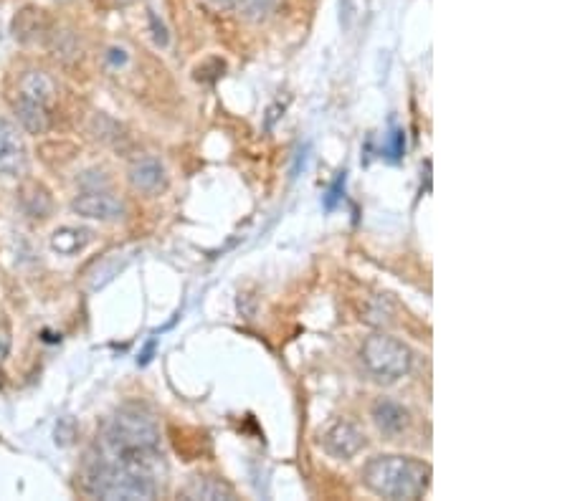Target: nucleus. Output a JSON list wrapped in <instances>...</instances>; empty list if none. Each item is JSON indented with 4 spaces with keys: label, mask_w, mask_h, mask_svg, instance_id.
Listing matches in <instances>:
<instances>
[{
    "label": "nucleus",
    "mask_w": 570,
    "mask_h": 501,
    "mask_svg": "<svg viewBox=\"0 0 570 501\" xmlns=\"http://www.w3.org/2000/svg\"><path fill=\"white\" fill-rule=\"evenodd\" d=\"M71 211L76 216L89 218V221H122L125 218V203L114 195L102 193V190H89V193H82L79 198L71 200Z\"/></svg>",
    "instance_id": "obj_6"
},
{
    "label": "nucleus",
    "mask_w": 570,
    "mask_h": 501,
    "mask_svg": "<svg viewBox=\"0 0 570 501\" xmlns=\"http://www.w3.org/2000/svg\"><path fill=\"white\" fill-rule=\"evenodd\" d=\"M127 178H130L132 188L145 195H155L168 188V170L155 157H140L132 162Z\"/></svg>",
    "instance_id": "obj_8"
},
{
    "label": "nucleus",
    "mask_w": 570,
    "mask_h": 501,
    "mask_svg": "<svg viewBox=\"0 0 570 501\" xmlns=\"http://www.w3.org/2000/svg\"><path fill=\"white\" fill-rule=\"evenodd\" d=\"M28 175V152L21 132L13 122L0 117V180L18 183Z\"/></svg>",
    "instance_id": "obj_5"
},
{
    "label": "nucleus",
    "mask_w": 570,
    "mask_h": 501,
    "mask_svg": "<svg viewBox=\"0 0 570 501\" xmlns=\"http://www.w3.org/2000/svg\"><path fill=\"white\" fill-rule=\"evenodd\" d=\"M322 448L330 453L332 458H340V461H348V458L358 456L365 448V436L358 426L348 421L335 423L332 428H327V433L322 436Z\"/></svg>",
    "instance_id": "obj_7"
},
{
    "label": "nucleus",
    "mask_w": 570,
    "mask_h": 501,
    "mask_svg": "<svg viewBox=\"0 0 570 501\" xmlns=\"http://www.w3.org/2000/svg\"><path fill=\"white\" fill-rule=\"evenodd\" d=\"M13 33H16L18 41H33V38L49 33V18H46L44 11H38L33 6L23 8L16 16V21H13Z\"/></svg>",
    "instance_id": "obj_15"
},
{
    "label": "nucleus",
    "mask_w": 570,
    "mask_h": 501,
    "mask_svg": "<svg viewBox=\"0 0 570 501\" xmlns=\"http://www.w3.org/2000/svg\"><path fill=\"white\" fill-rule=\"evenodd\" d=\"M208 6L223 13H236L251 23H261L279 11L282 0H206Z\"/></svg>",
    "instance_id": "obj_10"
},
{
    "label": "nucleus",
    "mask_w": 570,
    "mask_h": 501,
    "mask_svg": "<svg viewBox=\"0 0 570 501\" xmlns=\"http://www.w3.org/2000/svg\"><path fill=\"white\" fill-rule=\"evenodd\" d=\"M21 208L26 216L31 218H49L51 211H54V200H51V193L44 188L41 183H23L21 185Z\"/></svg>",
    "instance_id": "obj_14"
},
{
    "label": "nucleus",
    "mask_w": 570,
    "mask_h": 501,
    "mask_svg": "<svg viewBox=\"0 0 570 501\" xmlns=\"http://www.w3.org/2000/svg\"><path fill=\"white\" fill-rule=\"evenodd\" d=\"M92 241V233L84 231V228H56L54 233H51V248H54L56 254L61 256H74L79 254V251H84L87 248V243Z\"/></svg>",
    "instance_id": "obj_16"
},
{
    "label": "nucleus",
    "mask_w": 570,
    "mask_h": 501,
    "mask_svg": "<svg viewBox=\"0 0 570 501\" xmlns=\"http://www.w3.org/2000/svg\"><path fill=\"white\" fill-rule=\"evenodd\" d=\"M342 185H345V173H340V178L335 180V185H332V188H330V193L325 195V208H327V211H332L337 200L342 198Z\"/></svg>",
    "instance_id": "obj_20"
},
{
    "label": "nucleus",
    "mask_w": 570,
    "mask_h": 501,
    "mask_svg": "<svg viewBox=\"0 0 570 501\" xmlns=\"http://www.w3.org/2000/svg\"><path fill=\"white\" fill-rule=\"evenodd\" d=\"M388 157H391V160H401L403 157V152H406V132L403 130H393L391 135H388Z\"/></svg>",
    "instance_id": "obj_19"
},
{
    "label": "nucleus",
    "mask_w": 570,
    "mask_h": 501,
    "mask_svg": "<svg viewBox=\"0 0 570 501\" xmlns=\"http://www.w3.org/2000/svg\"><path fill=\"white\" fill-rule=\"evenodd\" d=\"M150 23H152V38H155V44L158 46H168V31H165V26L163 23L158 21V16H155V13H152L150 16Z\"/></svg>",
    "instance_id": "obj_21"
},
{
    "label": "nucleus",
    "mask_w": 570,
    "mask_h": 501,
    "mask_svg": "<svg viewBox=\"0 0 570 501\" xmlns=\"http://www.w3.org/2000/svg\"><path fill=\"white\" fill-rule=\"evenodd\" d=\"M226 71V64H223L221 59H208V61H203L201 66L196 69V79H201V81H216L218 76Z\"/></svg>",
    "instance_id": "obj_18"
},
{
    "label": "nucleus",
    "mask_w": 570,
    "mask_h": 501,
    "mask_svg": "<svg viewBox=\"0 0 570 501\" xmlns=\"http://www.w3.org/2000/svg\"><path fill=\"white\" fill-rule=\"evenodd\" d=\"M97 458L155 476V469L163 461L160 431L155 418L142 408H135V405H125V408L117 410L104 428Z\"/></svg>",
    "instance_id": "obj_1"
},
{
    "label": "nucleus",
    "mask_w": 570,
    "mask_h": 501,
    "mask_svg": "<svg viewBox=\"0 0 570 501\" xmlns=\"http://www.w3.org/2000/svg\"><path fill=\"white\" fill-rule=\"evenodd\" d=\"M360 360L370 378L391 385L411 372L413 352L406 342L396 340L391 334L375 332L360 347Z\"/></svg>",
    "instance_id": "obj_4"
},
{
    "label": "nucleus",
    "mask_w": 570,
    "mask_h": 501,
    "mask_svg": "<svg viewBox=\"0 0 570 501\" xmlns=\"http://www.w3.org/2000/svg\"><path fill=\"white\" fill-rule=\"evenodd\" d=\"M8 355H11V332H8V329H0V365L6 362Z\"/></svg>",
    "instance_id": "obj_22"
},
{
    "label": "nucleus",
    "mask_w": 570,
    "mask_h": 501,
    "mask_svg": "<svg viewBox=\"0 0 570 501\" xmlns=\"http://www.w3.org/2000/svg\"><path fill=\"white\" fill-rule=\"evenodd\" d=\"M84 494L107 501H150L158 496V481L147 471L94 458L84 474Z\"/></svg>",
    "instance_id": "obj_3"
},
{
    "label": "nucleus",
    "mask_w": 570,
    "mask_h": 501,
    "mask_svg": "<svg viewBox=\"0 0 570 501\" xmlns=\"http://www.w3.org/2000/svg\"><path fill=\"white\" fill-rule=\"evenodd\" d=\"M155 347H158V342H155V340H150V342H147L145 352H142V355H140V360H137V362H140V365H147V362H150V360H152V352H155Z\"/></svg>",
    "instance_id": "obj_23"
},
{
    "label": "nucleus",
    "mask_w": 570,
    "mask_h": 501,
    "mask_svg": "<svg viewBox=\"0 0 570 501\" xmlns=\"http://www.w3.org/2000/svg\"><path fill=\"white\" fill-rule=\"evenodd\" d=\"M178 496L188 501H234L236 489L213 476H196L185 489H180Z\"/></svg>",
    "instance_id": "obj_11"
},
{
    "label": "nucleus",
    "mask_w": 570,
    "mask_h": 501,
    "mask_svg": "<svg viewBox=\"0 0 570 501\" xmlns=\"http://www.w3.org/2000/svg\"><path fill=\"white\" fill-rule=\"evenodd\" d=\"M56 94H59L56 81L51 79L46 71H26V74L21 76V84H18V97L33 99V102L54 109Z\"/></svg>",
    "instance_id": "obj_12"
},
{
    "label": "nucleus",
    "mask_w": 570,
    "mask_h": 501,
    "mask_svg": "<svg viewBox=\"0 0 570 501\" xmlns=\"http://www.w3.org/2000/svg\"><path fill=\"white\" fill-rule=\"evenodd\" d=\"M373 423L383 436L396 438L411 426V413L391 398H380L373 405Z\"/></svg>",
    "instance_id": "obj_9"
},
{
    "label": "nucleus",
    "mask_w": 570,
    "mask_h": 501,
    "mask_svg": "<svg viewBox=\"0 0 570 501\" xmlns=\"http://www.w3.org/2000/svg\"><path fill=\"white\" fill-rule=\"evenodd\" d=\"M13 112H16L18 122H21V127L28 135H46L51 130V109L44 107V104L18 97L13 102Z\"/></svg>",
    "instance_id": "obj_13"
},
{
    "label": "nucleus",
    "mask_w": 570,
    "mask_h": 501,
    "mask_svg": "<svg viewBox=\"0 0 570 501\" xmlns=\"http://www.w3.org/2000/svg\"><path fill=\"white\" fill-rule=\"evenodd\" d=\"M360 476L365 489L380 499L416 501L429 491L431 466L413 456H373Z\"/></svg>",
    "instance_id": "obj_2"
},
{
    "label": "nucleus",
    "mask_w": 570,
    "mask_h": 501,
    "mask_svg": "<svg viewBox=\"0 0 570 501\" xmlns=\"http://www.w3.org/2000/svg\"><path fill=\"white\" fill-rule=\"evenodd\" d=\"M132 261V251H120V254H109L107 259L99 261L97 269L92 274V289H102L104 284L114 279V276L120 274L127 264Z\"/></svg>",
    "instance_id": "obj_17"
}]
</instances>
